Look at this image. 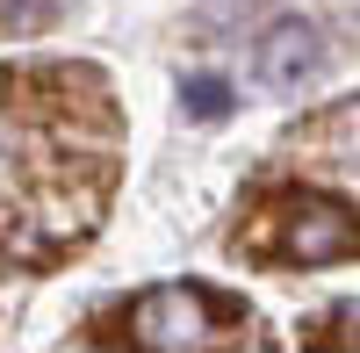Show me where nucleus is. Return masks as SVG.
Here are the masks:
<instances>
[{"mask_svg": "<svg viewBox=\"0 0 360 353\" xmlns=\"http://www.w3.org/2000/svg\"><path fill=\"white\" fill-rule=\"evenodd\" d=\"M252 245L266 259H288V267H332V259H353L360 252V210L339 195H274L252 224Z\"/></svg>", "mask_w": 360, "mask_h": 353, "instance_id": "nucleus-1", "label": "nucleus"}, {"mask_svg": "<svg viewBox=\"0 0 360 353\" xmlns=\"http://www.w3.org/2000/svg\"><path fill=\"white\" fill-rule=\"evenodd\" d=\"M245 325H252V310L224 303L202 281H159L130 303V339L152 353H195V346H217V332H245Z\"/></svg>", "mask_w": 360, "mask_h": 353, "instance_id": "nucleus-2", "label": "nucleus"}, {"mask_svg": "<svg viewBox=\"0 0 360 353\" xmlns=\"http://www.w3.org/2000/svg\"><path fill=\"white\" fill-rule=\"evenodd\" d=\"M317 65H324L317 22L281 15V22L259 29V44H252V72H259V86H274V94H303V86L317 79Z\"/></svg>", "mask_w": 360, "mask_h": 353, "instance_id": "nucleus-3", "label": "nucleus"}, {"mask_svg": "<svg viewBox=\"0 0 360 353\" xmlns=\"http://www.w3.org/2000/svg\"><path fill=\"white\" fill-rule=\"evenodd\" d=\"M180 108H188L195 123H224V115H231V86L195 72V79H180Z\"/></svg>", "mask_w": 360, "mask_h": 353, "instance_id": "nucleus-4", "label": "nucleus"}]
</instances>
